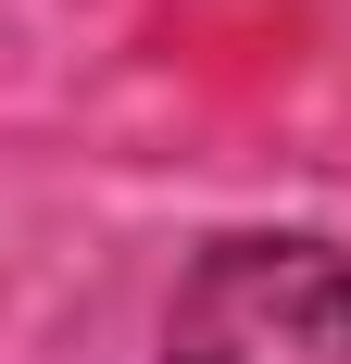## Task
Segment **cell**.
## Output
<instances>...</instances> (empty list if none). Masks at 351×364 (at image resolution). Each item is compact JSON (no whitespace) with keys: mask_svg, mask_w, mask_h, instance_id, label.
I'll list each match as a JSON object with an SVG mask.
<instances>
[{"mask_svg":"<svg viewBox=\"0 0 351 364\" xmlns=\"http://www.w3.org/2000/svg\"><path fill=\"white\" fill-rule=\"evenodd\" d=\"M163 364H351V264L326 239H226L176 289Z\"/></svg>","mask_w":351,"mask_h":364,"instance_id":"6da1fadb","label":"cell"}]
</instances>
